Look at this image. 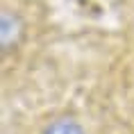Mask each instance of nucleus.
I'll return each instance as SVG.
<instances>
[{
    "label": "nucleus",
    "mask_w": 134,
    "mask_h": 134,
    "mask_svg": "<svg viewBox=\"0 0 134 134\" xmlns=\"http://www.w3.org/2000/svg\"><path fill=\"white\" fill-rule=\"evenodd\" d=\"M43 134H84V132L73 118H57L46 127Z\"/></svg>",
    "instance_id": "nucleus-1"
}]
</instances>
